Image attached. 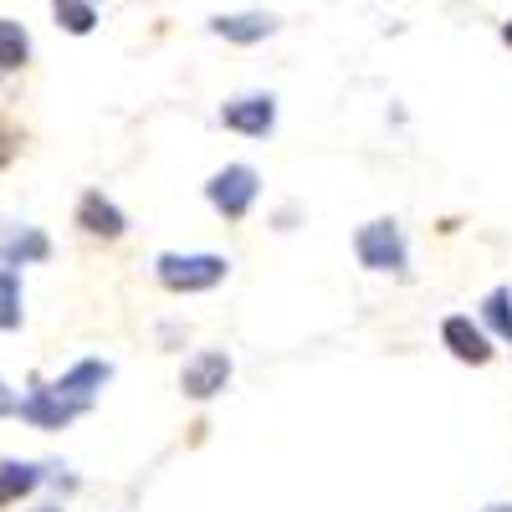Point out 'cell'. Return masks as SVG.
<instances>
[{"label":"cell","mask_w":512,"mask_h":512,"mask_svg":"<svg viewBox=\"0 0 512 512\" xmlns=\"http://www.w3.org/2000/svg\"><path fill=\"white\" fill-rule=\"evenodd\" d=\"M154 277L159 287L169 292H210V287H221L231 277V262L216 251H164L159 262H154Z\"/></svg>","instance_id":"cell-1"},{"label":"cell","mask_w":512,"mask_h":512,"mask_svg":"<svg viewBox=\"0 0 512 512\" xmlns=\"http://www.w3.org/2000/svg\"><path fill=\"white\" fill-rule=\"evenodd\" d=\"M354 251H359V267H364V272H395V277H400V272L410 267V241H405V231H400L390 216L359 226Z\"/></svg>","instance_id":"cell-2"},{"label":"cell","mask_w":512,"mask_h":512,"mask_svg":"<svg viewBox=\"0 0 512 512\" xmlns=\"http://www.w3.org/2000/svg\"><path fill=\"white\" fill-rule=\"evenodd\" d=\"M205 200L216 205V216H226V221H246V216H251V205L262 200V175H256L251 164H226V169H216V175H210Z\"/></svg>","instance_id":"cell-3"},{"label":"cell","mask_w":512,"mask_h":512,"mask_svg":"<svg viewBox=\"0 0 512 512\" xmlns=\"http://www.w3.org/2000/svg\"><path fill=\"white\" fill-rule=\"evenodd\" d=\"M226 384H231V354H226V349H200V354L185 359V369H180V390H185L190 400H216Z\"/></svg>","instance_id":"cell-4"},{"label":"cell","mask_w":512,"mask_h":512,"mask_svg":"<svg viewBox=\"0 0 512 512\" xmlns=\"http://www.w3.org/2000/svg\"><path fill=\"white\" fill-rule=\"evenodd\" d=\"M221 123L231 134H246V139H267L277 128V98L272 93H246V98H231L221 108Z\"/></svg>","instance_id":"cell-5"},{"label":"cell","mask_w":512,"mask_h":512,"mask_svg":"<svg viewBox=\"0 0 512 512\" xmlns=\"http://www.w3.org/2000/svg\"><path fill=\"white\" fill-rule=\"evenodd\" d=\"M441 344L451 349V359H461V364H492V333L482 328V323H472L466 313H451L446 323H441Z\"/></svg>","instance_id":"cell-6"},{"label":"cell","mask_w":512,"mask_h":512,"mask_svg":"<svg viewBox=\"0 0 512 512\" xmlns=\"http://www.w3.org/2000/svg\"><path fill=\"white\" fill-rule=\"evenodd\" d=\"M113 379V364L108 359H82V364H72L52 390L62 395V400H72V405H82V410H93V400H98V390Z\"/></svg>","instance_id":"cell-7"},{"label":"cell","mask_w":512,"mask_h":512,"mask_svg":"<svg viewBox=\"0 0 512 512\" xmlns=\"http://www.w3.org/2000/svg\"><path fill=\"white\" fill-rule=\"evenodd\" d=\"M77 415H82V405L62 400V395L52 390V384H47V390L36 384L31 395H21V420H26V425H36V431H62V425H72Z\"/></svg>","instance_id":"cell-8"},{"label":"cell","mask_w":512,"mask_h":512,"mask_svg":"<svg viewBox=\"0 0 512 512\" xmlns=\"http://www.w3.org/2000/svg\"><path fill=\"white\" fill-rule=\"evenodd\" d=\"M77 226L88 231V236H103V241H118L123 231H128V221H123V210L103 195V190H88L77 200Z\"/></svg>","instance_id":"cell-9"},{"label":"cell","mask_w":512,"mask_h":512,"mask_svg":"<svg viewBox=\"0 0 512 512\" xmlns=\"http://www.w3.org/2000/svg\"><path fill=\"white\" fill-rule=\"evenodd\" d=\"M210 31H216V36H226V41H236V47H256V41H267V36H277V16H267V11H241V16H216V21H210Z\"/></svg>","instance_id":"cell-10"},{"label":"cell","mask_w":512,"mask_h":512,"mask_svg":"<svg viewBox=\"0 0 512 512\" xmlns=\"http://www.w3.org/2000/svg\"><path fill=\"white\" fill-rule=\"evenodd\" d=\"M47 256H52V241H47V231H36V226H21V231H11L6 241H0V267L6 272L47 262Z\"/></svg>","instance_id":"cell-11"},{"label":"cell","mask_w":512,"mask_h":512,"mask_svg":"<svg viewBox=\"0 0 512 512\" xmlns=\"http://www.w3.org/2000/svg\"><path fill=\"white\" fill-rule=\"evenodd\" d=\"M41 487V472L31 461H0V507H11Z\"/></svg>","instance_id":"cell-12"},{"label":"cell","mask_w":512,"mask_h":512,"mask_svg":"<svg viewBox=\"0 0 512 512\" xmlns=\"http://www.w3.org/2000/svg\"><path fill=\"white\" fill-rule=\"evenodd\" d=\"M482 328H487L492 338H502V344H512V287H507V282L482 297Z\"/></svg>","instance_id":"cell-13"},{"label":"cell","mask_w":512,"mask_h":512,"mask_svg":"<svg viewBox=\"0 0 512 512\" xmlns=\"http://www.w3.org/2000/svg\"><path fill=\"white\" fill-rule=\"evenodd\" d=\"M26 57H31L26 26L21 21H0V72H6V67H26Z\"/></svg>","instance_id":"cell-14"},{"label":"cell","mask_w":512,"mask_h":512,"mask_svg":"<svg viewBox=\"0 0 512 512\" xmlns=\"http://www.w3.org/2000/svg\"><path fill=\"white\" fill-rule=\"evenodd\" d=\"M52 11H57V26L72 31V36H88V31L98 26L93 0H52Z\"/></svg>","instance_id":"cell-15"},{"label":"cell","mask_w":512,"mask_h":512,"mask_svg":"<svg viewBox=\"0 0 512 512\" xmlns=\"http://www.w3.org/2000/svg\"><path fill=\"white\" fill-rule=\"evenodd\" d=\"M21 318H26V308H21V277L0 267V328L16 333V328H21Z\"/></svg>","instance_id":"cell-16"},{"label":"cell","mask_w":512,"mask_h":512,"mask_svg":"<svg viewBox=\"0 0 512 512\" xmlns=\"http://www.w3.org/2000/svg\"><path fill=\"white\" fill-rule=\"evenodd\" d=\"M6 415H21V395L11 390L6 379H0V420H6Z\"/></svg>","instance_id":"cell-17"},{"label":"cell","mask_w":512,"mask_h":512,"mask_svg":"<svg viewBox=\"0 0 512 512\" xmlns=\"http://www.w3.org/2000/svg\"><path fill=\"white\" fill-rule=\"evenodd\" d=\"M482 512H512V502H492V507H482Z\"/></svg>","instance_id":"cell-18"},{"label":"cell","mask_w":512,"mask_h":512,"mask_svg":"<svg viewBox=\"0 0 512 512\" xmlns=\"http://www.w3.org/2000/svg\"><path fill=\"white\" fill-rule=\"evenodd\" d=\"M502 41H507V47H512V21H507V26H502Z\"/></svg>","instance_id":"cell-19"},{"label":"cell","mask_w":512,"mask_h":512,"mask_svg":"<svg viewBox=\"0 0 512 512\" xmlns=\"http://www.w3.org/2000/svg\"><path fill=\"white\" fill-rule=\"evenodd\" d=\"M36 512H62V507H36Z\"/></svg>","instance_id":"cell-20"}]
</instances>
